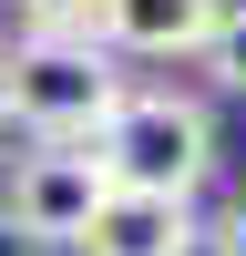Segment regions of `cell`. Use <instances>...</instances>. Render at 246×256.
<instances>
[{
    "instance_id": "cell-1",
    "label": "cell",
    "mask_w": 246,
    "mask_h": 256,
    "mask_svg": "<svg viewBox=\"0 0 246 256\" xmlns=\"http://www.w3.org/2000/svg\"><path fill=\"white\" fill-rule=\"evenodd\" d=\"M123 92L134 82L113 72L102 41H10L0 52V123H20L41 144H92Z\"/></svg>"
},
{
    "instance_id": "cell-2",
    "label": "cell",
    "mask_w": 246,
    "mask_h": 256,
    "mask_svg": "<svg viewBox=\"0 0 246 256\" xmlns=\"http://www.w3.org/2000/svg\"><path fill=\"white\" fill-rule=\"evenodd\" d=\"M92 154L123 195H184L195 205V184L216 174V113L195 92H123L113 123L92 134Z\"/></svg>"
},
{
    "instance_id": "cell-3",
    "label": "cell",
    "mask_w": 246,
    "mask_h": 256,
    "mask_svg": "<svg viewBox=\"0 0 246 256\" xmlns=\"http://www.w3.org/2000/svg\"><path fill=\"white\" fill-rule=\"evenodd\" d=\"M113 174H102L92 144H41V154L10 164V195H0V236L20 246H82V226L102 216Z\"/></svg>"
},
{
    "instance_id": "cell-4",
    "label": "cell",
    "mask_w": 246,
    "mask_h": 256,
    "mask_svg": "<svg viewBox=\"0 0 246 256\" xmlns=\"http://www.w3.org/2000/svg\"><path fill=\"white\" fill-rule=\"evenodd\" d=\"M216 10L226 0H102L92 41L102 52H134V62H195L216 41Z\"/></svg>"
},
{
    "instance_id": "cell-5",
    "label": "cell",
    "mask_w": 246,
    "mask_h": 256,
    "mask_svg": "<svg viewBox=\"0 0 246 256\" xmlns=\"http://www.w3.org/2000/svg\"><path fill=\"white\" fill-rule=\"evenodd\" d=\"M72 256H195V205L184 195H123L113 184Z\"/></svg>"
},
{
    "instance_id": "cell-6",
    "label": "cell",
    "mask_w": 246,
    "mask_h": 256,
    "mask_svg": "<svg viewBox=\"0 0 246 256\" xmlns=\"http://www.w3.org/2000/svg\"><path fill=\"white\" fill-rule=\"evenodd\" d=\"M205 72H216V92H236L246 102V0H226V10H216V41H205Z\"/></svg>"
},
{
    "instance_id": "cell-7",
    "label": "cell",
    "mask_w": 246,
    "mask_h": 256,
    "mask_svg": "<svg viewBox=\"0 0 246 256\" xmlns=\"http://www.w3.org/2000/svg\"><path fill=\"white\" fill-rule=\"evenodd\" d=\"M10 10H20V41H92L102 0H10Z\"/></svg>"
},
{
    "instance_id": "cell-8",
    "label": "cell",
    "mask_w": 246,
    "mask_h": 256,
    "mask_svg": "<svg viewBox=\"0 0 246 256\" xmlns=\"http://www.w3.org/2000/svg\"><path fill=\"white\" fill-rule=\"evenodd\" d=\"M216 256H246V195H236V216H226V236H216Z\"/></svg>"
},
{
    "instance_id": "cell-9",
    "label": "cell",
    "mask_w": 246,
    "mask_h": 256,
    "mask_svg": "<svg viewBox=\"0 0 246 256\" xmlns=\"http://www.w3.org/2000/svg\"><path fill=\"white\" fill-rule=\"evenodd\" d=\"M0 144H10V123H0Z\"/></svg>"
}]
</instances>
